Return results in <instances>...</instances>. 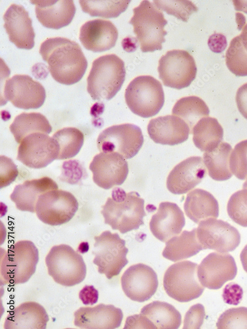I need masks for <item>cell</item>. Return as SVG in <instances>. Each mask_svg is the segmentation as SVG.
Wrapping results in <instances>:
<instances>
[{
	"instance_id": "obj_46",
	"label": "cell",
	"mask_w": 247,
	"mask_h": 329,
	"mask_svg": "<svg viewBox=\"0 0 247 329\" xmlns=\"http://www.w3.org/2000/svg\"><path fill=\"white\" fill-rule=\"evenodd\" d=\"M98 292L92 285L85 286L80 292L79 296L83 304L92 305L98 299Z\"/></svg>"
},
{
	"instance_id": "obj_43",
	"label": "cell",
	"mask_w": 247,
	"mask_h": 329,
	"mask_svg": "<svg viewBox=\"0 0 247 329\" xmlns=\"http://www.w3.org/2000/svg\"><path fill=\"white\" fill-rule=\"evenodd\" d=\"M205 316V308L202 304L198 303L193 305L185 314L183 329H200Z\"/></svg>"
},
{
	"instance_id": "obj_26",
	"label": "cell",
	"mask_w": 247,
	"mask_h": 329,
	"mask_svg": "<svg viewBox=\"0 0 247 329\" xmlns=\"http://www.w3.org/2000/svg\"><path fill=\"white\" fill-rule=\"evenodd\" d=\"M49 317L39 303L28 301L10 310L4 323L5 329H45Z\"/></svg>"
},
{
	"instance_id": "obj_39",
	"label": "cell",
	"mask_w": 247,
	"mask_h": 329,
	"mask_svg": "<svg viewBox=\"0 0 247 329\" xmlns=\"http://www.w3.org/2000/svg\"><path fill=\"white\" fill-rule=\"evenodd\" d=\"M158 9L172 15L184 22H187L189 16L198 10L196 6L190 0H154Z\"/></svg>"
},
{
	"instance_id": "obj_42",
	"label": "cell",
	"mask_w": 247,
	"mask_h": 329,
	"mask_svg": "<svg viewBox=\"0 0 247 329\" xmlns=\"http://www.w3.org/2000/svg\"><path fill=\"white\" fill-rule=\"evenodd\" d=\"M18 174L17 168L13 161L5 156L0 157V187L2 188L12 183Z\"/></svg>"
},
{
	"instance_id": "obj_22",
	"label": "cell",
	"mask_w": 247,
	"mask_h": 329,
	"mask_svg": "<svg viewBox=\"0 0 247 329\" xmlns=\"http://www.w3.org/2000/svg\"><path fill=\"white\" fill-rule=\"evenodd\" d=\"M118 31L112 22L101 19L90 20L80 28L79 39L84 47L94 52L110 49L116 43Z\"/></svg>"
},
{
	"instance_id": "obj_4",
	"label": "cell",
	"mask_w": 247,
	"mask_h": 329,
	"mask_svg": "<svg viewBox=\"0 0 247 329\" xmlns=\"http://www.w3.org/2000/svg\"><path fill=\"white\" fill-rule=\"evenodd\" d=\"M133 11V15L129 23L133 27L141 51L162 50L167 34L165 27L167 23L163 13L147 0H142Z\"/></svg>"
},
{
	"instance_id": "obj_34",
	"label": "cell",
	"mask_w": 247,
	"mask_h": 329,
	"mask_svg": "<svg viewBox=\"0 0 247 329\" xmlns=\"http://www.w3.org/2000/svg\"><path fill=\"white\" fill-rule=\"evenodd\" d=\"M172 113L187 124L191 133L196 123L202 118L208 116L209 110L202 99L192 96L182 98L177 101L172 109Z\"/></svg>"
},
{
	"instance_id": "obj_13",
	"label": "cell",
	"mask_w": 247,
	"mask_h": 329,
	"mask_svg": "<svg viewBox=\"0 0 247 329\" xmlns=\"http://www.w3.org/2000/svg\"><path fill=\"white\" fill-rule=\"evenodd\" d=\"M196 232L199 242L204 250L226 253L235 250L241 241V235L235 227L215 218L201 220Z\"/></svg>"
},
{
	"instance_id": "obj_44",
	"label": "cell",
	"mask_w": 247,
	"mask_h": 329,
	"mask_svg": "<svg viewBox=\"0 0 247 329\" xmlns=\"http://www.w3.org/2000/svg\"><path fill=\"white\" fill-rule=\"evenodd\" d=\"M243 295V290L240 286L234 283H230L224 288L222 297L225 303L237 305L242 300Z\"/></svg>"
},
{
	"instance_id": "obj_29",
	"label": "cell",
	"mask_w": 247,
	"mask_h": 329,
	"mask_svg": "<svg viewBox=\"0 0 247 329\" xmlns=\"http://www.w3.org/2000/svg\"><path fill=\"white\" fill-rule=\"evenodd\" d=\"M203 250L197 236L196 228L184 230L180 235L172 237L165 243L163 256L176 262L189 258Z\"/></svg>"
},
{
	"instance_id": "obj_32",
	"label": "cell",
	"mask_w": 247,
	"mask_h": 329,
	"mask_svg": "<svg viewBox=\"0 0 247 329\" xmlns=\"http://www.w3.org/2000/svg\"><path fill=\"white\" fill-rule=\"evenodd\" d=\"M156 329H177L181 324V315L172 305L159 301H153L141 310Z\"/></svg>"
},
{
	"instance_id": "obj_37",
	"label": "cell",
	"mask_w": 247,
	"mask_h": 329,
	"mask_svg": "<svg viewBox=\"0 0 247 329\" xmlns=\"http://www.w3.org/2000/svg\"><path fill=\"white\" fill-rule=\"evenodd\" d=\"M225 61L227 68L234 75L247 76V51L239 36L231 41L226 52Z\"/></svg>"
},
{
	"instance_id": "obj_9",
	"label": "cell",
	"mask_w": 247,
	"mask_h": 329,
	"mask_svg": "<svg viewBox=\"0 0 247 329\" xmlns=\"http://www.w3.org/2000/svg\"><path fill=\"white\" fill-rule=\"evenodd\" d=\"M94 238L93 262L98 266L99 273L104 274L111 279L118 275L128 262L126 258L128 250L125 242L118 233L110 231H105Z\"/></svg>"
},
{
	"instance_id": "obj_36",
	"label": "cell",
	"mask_w": 247,
	"mask_h": 329,
	"mask_svg": "<svg viewBox=\"0 0 247 329\" xmlns=\"http://www.w3.org/2000/svg\"><path fill=\"white\" fill-rule=\"evenodd\" d=\"M130 0H81L82 10L91 16L116 18L127 8Z\"/></svg>"
},
{
	"instance_id": "obj_28",
	"label": "cell",
	"mask_w": 247,
	"mask_h": 329,
	"mask_svg": "<svg viewBox=\"0 0 247 329\" xmlns=\"http://www.w3.org/2000/svg\"><path fill=\"white\" fill-rule=\"evenodd\" d=\"M184 209L187 216L196 223L219 216L217 200L209 192L200 188L190 191L187 195Z\"/></svg>"
},
{
	"instance_id": "obj_23",
	"label": "cell",
	"mask_w": 247,
	"mask_h": 329,
	"mask_svg": "<svg viewBox=\"0 0 247 329\" xmlns=\"http://www.w3.org/2000/svg\"><path fill=\"white\" fill-rule=\"evenodd\" d=\"M185 224L184 214L177 204L169 202L160 204L158 212L150 221V229L160 241L165 242L180 234Z\"/></svg>"
},
{
	"instance_id": "obj_17",
	"label": "cell",
	"mask_w": 247,
	"mask_h": 329,
	"mask_svg": "<svg viewBox=\"0 0 247 329\" xmlns=\"http://www.w3.org/2000/svg\"><path fill=\"white\" fill-rule=\"evenodd\" d=\"M237 273L233 257L227 253H211L202 261L198 268V276L201 284L209 289L221 288L233 280Z\"/></svg>"
},
{
	"instance_id": "obj_18",
	"label": "cell",
	"mask_w": 247,
	"mask_h": 329,
	"mask_svg": "<svg viewBox=\"0 0 247 329\" xmlns=\"http://www.w3.org/2000/svg\"><path fill=\"white\" fill-rule=\"evenodd\" d=\"M158 283L155 271L143 263L130 266L121 278L122 289L125 295L139 302L149 299L155 293Z\"/></svg>"
},
{
	"instance_id": "obj_47",
	"label": "cell",
	"mask_w": 247,
	"mask_h": 329,
	"mask_svg": "<svg viewBox=\"0 0 247 329\" xmlns=\"http://www.w3.org/2000/svg\"><path fill=\"white\" fill-rule=\"evenodd\" d=\"M236 101L239 111L247 119V83L242 85L238 89Z\"/></svg>"
},
{
	"instance_id": "obj_7",
	"label": "cell",
	"mask_w": 247,
	"mask_h": 329,
	"mask_svg": "<svg viewBox=\"0 0 247 329\" xmlns=\"http://www.w3.org/2000/svg\"><path fill=\"white\" fill-rule=\"evenodd\" d=\"M45 261L48 274L60 285L72 287L85 277L86 268L82 257L69 245L52 247Z\"/></svg>"
},
{
	"instance_id": "obj_20",
	"label": "cell",
	"mask_w": 247,
	"mask_h": 329,
	"mask_svg": "<svg viewBox=\"0 0 247 329\" xmlns=\"http://www.w3.org/2000/svg\"><path fill=\"white\" fill-rule=\"evenodd\" d=\"M206 174V168L202 158L190 157L170 171L167 178L166 187L174 194H184L200 183Z\"/></svg>"
},
{
	"instance_id": "obj_48",
	"label": "cell",
	"mask_w": 247,
	"mask_h": 329,
	"mask_svg": "<svg viewBox=\"0 0 247 329\" xmlns=\"http://www.w3.org/2000/svg\"><path fill=\"white\" fill-rule=\"evenodd\" d=\"M239 37L244 47L247 51V24L244 27Z\"/></svg>"
},
{
	"instance_id": "obj_8",
	"label": "cell",
	"mask_w": 247,
	"mask_h": 329,
	"mask_svg": "<svg viewBox=\"0 0 247 329\" xmlns=\"http://www.w3.org/2000/svg\"><path fill=\"white\" fill-rule=\"evenodd\" d=\"M198 264L186 260L171 265L166 270L163 283L166 293L180 302L198 298L204 287L198 276Z\"/></svg>"
},
{
	"instance_id": "obj_25",
	"label": "cell",
	"mask_w": 247,
	"mask_h": 329,
	"mask_svg": "<svg viewBox=\"0 0 247 329\" xmlns=\"http://www.w3.org/2000/svg\"><path fill=\"white\" fill-rule=\"evenodd\" d=\"M38 21L44 27L58 30L72 22L76 11L72 0H31Z\"/></svg>"
},
{
	"instance_id": "obj_19",
	"label": "cell",
	"mask_w": 247,
	"mask_h": 329,
	"mask_svg": "<svg viewBox=\"0 0 247 329\" xmlns=\"http://www.w3.org/2000/svg\"><path fill=\"white\" fill-rule=\"evenodd\" d=\"M3 19V27L10 42L19 49L33 48L35 33L32 20L22 5L11 4L5 12Z\"/></svg>"
},
{
	"instance_id": "obj_31",
	"label": "cell",
	"mask_w": 247,
	"mask_h": 329,
	"mask_svg": "<svg viewBox=\"0 0 247 329\" xmlns=\"http://www.w3.org/2000/svg\"><path fill=\"white\" fill-rule=\"evenodd\" d=\"M223 133V129L218 120L207 116L196 123L191 133L195 146L205 152L215 148L222 142Z\"/></svg>"
},
{
	"instance_id": "obj_49",
	"label": "cell",
	"mask_w": 247,
	"mask_h": 329,
	"mask_svg": "<svg viewBox=\"0 0 247 329\" xmlns=\"http://www.w3.org/2000/svg\"><path fill=\"white\" fill-rule=\"evenodd\" d=\"M89 249V246L87 242H82L80 244L79 246L78 251L80 253L83 254L87 252Z\"/></svg>"
},
{
	"instance_id": "obj_10",
	"label": "cell",
	"mask_w": 247,
	"mask_h": 329,
	"mask_svg": "<svg viewBox=\"0 0 247 329\" xmlns=\"http://www.w3.org/2000/svg\"><path fill=\"white\" fill-rule=\"evenodd\" d=\"M158 71L163 84L181 89L195 79L197 69L193 56L182 50L168 51L159 60Z\"/></svg>"
},
{
	"instance_id": "obj_50",
	"label": "cell",
	"mask_w": 247,
	"mask_h": 329,
	"mask_svg": "<svg viewBox=\"0 0 247 329\" xmlns=\"http://www.w3.org/2000/svg\"><path fill=\"white\" fill-rule=\"evenodd\" d=\"M243 188H247V179L246 180V181L244 183L243 185Z\"/></svg>"
},
{
	"instance_id": "obj_51",
	"label": "cell",
	"mask_w": 247,
	"mask_h": 329,
	"mask_svg": "<svg viewBox=\"0 0 247 329\" xmlns=\"http://www.w3.org/2000/svg\"><path fill=\"white\" fill-rule=\"evenodd\" d=\"M246 247H247V245H246Z\"/></svg>"
},
{
	"instance_id": "obj_11",
	"label": "cell",
	"mask_w": 247,
	"mask_h": 329,
	"mask_svg": "<svg viewBox=\"0 0 247 329\" xmlns=\"http://www.w3.org/2000/svg\"><path fill=\"white\" fill-rule=\"evenodd\" d=\"M143 142L141 129L134 124L125 123L104 130L96 143L100 152H117L125 159H130L137 154Z\"/></svg>"
},
{
	"instance_id": "obj_5",
	"label": "cell",
	"mask_w": 247,
	"mask_h": 329,
	"mask_svg": "<svg viewBox=\"0 0 247 329\" xmlns=\"http://www.w3.org/2000/svg\"><path fill=\"white\" fill-rule=\"evenodd\" d=\"M39 261V251L28 240L19 241L4 253L0 261L3 282L17 285L27 282L34 274Z\"/></svg>"
},
{
	"instance_id": "obj_38",
	"label": "cell",
	"mask_w": 247,
	"mask_h": 329,
	"mask_svg": "<svg viewBox=\"0 0 247 329\" xmlns=\"http://www.w3.org/2000/svg\"><path fill=\"white\" fill-rule=\"evenodd\" d=\"M227 210L233 221L247 227V188L231 195L227 204Z\"/></svg>"
},
{
	"instance_id": "obj_41",
	"label": "cell",
	"mask_w": 247,
	"mask_h": 329,
	"mask_svg": "<svg viewBox=\"0 0 247 329\" xmlns=\"http://www.w3.org/2000/svg\"><path fill=\"white\" fill-rule=\"evenodd\" d=\"M219 329H247V308L240 307L226 310L216 323Z\"/></svg>"
},
{
	"instance_id": "obj_2",
	"label": "cell",
	"mask_w": 247,
	"mask_h": 329,
	"mask_svg": "<svg viewBox=\"0 0 247 329\" xmlns=\"http://www.w3.org/2000/svg\"><path fill=\"white\" fill-rule=\"evenodd\" d=\"M102 208L105 223L123 234L138 229L146 215L144 200L138 193H127L120 187L114 188Z\"/></svg>"
},
{
	"instance_id": "obj_16",
	"label": "cell",
	"mask_w": 247,
	"mask_h": 329,
	"mask_svg": "<svg viewBox=\"0 0 247 329\" xmlns=\"http://www.w3.org/2000/svg\"><path fill=\"white\" fill-rule=\"evenodd\" d=\"M89 169L94 182L105 189L122 184L128 173L127 161L117 152H100L94 157Z\"/></svg>"
},
{
	"instance_id": "obj_6",
	"label": "cell",
	"mask_w": 247,
	"mask_h": 329,
	"mask_svg": "<svg viewBox=\"0 0 247 329\" xmlns=\"http://www.w3.org/2000/svg\"><path fill=\"white\" fill-rule=\"evenodd\" d=\"M125 102L134 114L148 118L157 114L165 102V95L161 82L150 75L135 77L125 91Z\"/></svg>"
},
{
	"instance_id": "obj_3",
	"label": "cell",
	"mask_w": 247,
	"mask_h": 329,
	"mask_svg": "<svg viewBox=\"0 0 247 329\" xmlns=\"http://www.w3.org/2000/svg\"><path fill=\"white\" fill-rule=\"evenodd\" d=\"M124 61L115 54L96 59L87 78V90L94 100H109L121 89L125 77Z\"/></svg>"
},
{
	"instance_id": "obj_12",
	"label": "cell",
	"mask_w": 247,
	"mask_h": 329,
	"mask_svg": "<svg viewBox=\"0 0 247 329\" xmlns=\"http://www.w3.org/2000/svg\"><path fill=\"white\" fill-rule=\"evenodd\" d=\"M77 199L70 192L61 189L48 191L39 197L36 205L38 218L52 226L69 221L78 209Z\"/></svg>"
},
{
	"instance_id": "obj_33",
	"label": "cell",
	"mask_w": 247,
	"mask_h": 329,
	"mask_svg": "<svg viewBox=\"0 0 247 329\" xmlns=\"http://www.w3.org/2000/svg\"><path fill=\"white\" fill-rule=\"evenodd\" d=\"M9 129L18 144L31 134L42 133L48 134L52 131V127L48 120L39 112L20 114L15 118Z\"/></svg>"
},
{
	"instance_id": "obj_30",
	"label": "cell",
	"mask_w": 247,
	"mask_h": 329,
	"mask_svg": "<svg viewBox=\"0 0 247 329\" xmlns=\"http://www.w3.org/2000/svg\"><path fill=\"white\" fill-rule=\"evenodd\" d=\"M232 150L229 144L222 142L215 148L205 152L204 162L211 179L225 181L232 177L229 163Z\"/></svg>"
},
{
	"instance_id": "obj_40",
	"label": "cell",
	"mask_w": 247,
	"mask_h": 329,
	"mask_svg": "<svg viewBox=\"0 0 247 329\" xmlns=\"http://www.w3.org/2000/svg\"><path fill=\"white\" fill-rule=\"evenodd\" d=\"M231 172L239 180L247 179V140L238 143L230 157Z\"/></svg>"
},
{
	"instance_id": "obj_24",
	"label": "cell",
	"mask_w": 247,
	"mask_h": 329,
	"mask_svg": "<svg viewBox=\"0 0 247 329\" xmlns=\"http://www.w3.org/2000/svg\"><path fill=\"white\" fill-rule=\"evenodd\" d=\"M150 138L156 143L174 146L186 141L191 130L181 118L174 115L151 119L147 126Z\"/></svg>"
},
{
	"instance_id": "obj_27",
	"label": "cell",
	"mask_w": 247,
	"mask_h": 329,
	"mask_svg": "<svg viewBox=\"0 0 247 329\" xmlns=\"http://www.w3.org/2000/svg\"><path fill=\"white\" fill-rule=\"evenodd\" d=\"M58 188L57 183L52 179L44 177L38 179L27 180L22 184L17 185L10 197L18 210L34 213L40 195Z\"/></svg>"
},
{
	"instance_id": "obj_15",
	"label": "cell",
	"mask_w": 247,
	"mask_h": 329,
	"mask_svg": "<svg viewBox=\"0 0 247 329\" xmlns=\"http://www.w3.org/2000/svg\"><path fill=\"white\" fill-rule=\"evenodd\" d=\"M3 96L16 108L37 109L44 103L46 93L43 86L29 75L16 74L5 81Z\"/></svg>"
},
{
	"instance_id": "obj_21",
	"label": "cell",
	"mask_w": 247,
	"mask_h": 329,
	"mask_svg": "<svg viewBox=\"0 0 247 329\" xmlns=\"http://www.w3.org/2000/svg\"><path fill=\"white\" fill-rule=\"evenodd\" d=\"M74 325L85 329H114L123 319L120 308L111 304H99L93 307H81L74 312Z\"/></svg>"
},
{
	"instance_id": "obj_14",
	"label": "cell",
	"mask_w": 247,
	"mask_h": 329,
	"mask_svg": "<svg viewBox=\"0 0 247 329\" xmlns=\"http://www.w3.org/2000/svg\"><path fill=\"white\" fill-rule=\"evenodd\" d=\"M59 152L58 146L52 137L45 133H35L22 140L17 159L29 168L41 169L57 159Z\"/></svg>"
},
{
	"instance_id": "obj_35",
	"label": "cell",
	"mask_w": 247,
	"mask_h": 329,
	"mask_svg": "<svg viewBox=\"0 0 247 329\" xmlns=\"http://www.w3.org/2000/svg\"><path fill=\"white\" fill-rule=\"evenodd\" d=\"M52 138L59 149L57 159H66L75 156L80 151L84 142L82 132L74 127H66L55 132Z\"/></svg>"
},
{
	"instance_id": "obj_45",
	"label": "cell",
	"mask_w": 247,
	"mask_h": 329,
	"mask_svg": "<svg viewBox=\"0 0 247 329\" xmlns=\"http://www.w3.org/2000/svg\"><path fill=\"white\" fill-rule=\"evenodd\" d=\"M124 329H155L152 323L142 314H135L126 318Z\"/></svg>"
},
{
	"instance_id": "obj_1",
	"label": "cell",
	"mask_w": 247,
	"mask_h": 329,
	"mask_svg": "<svg viewBox=\"0 0 247 329\" xmlns=\"http://www.w3.org/2000/svg\"><path fill=\"white\" fill-rule=\"evenodd\" d=\"M39 53L48 65L57 82L70 85L79 82L87 67V61L80 45L61 37L49 38L41 45Z\"/></svg>"
}]
</instances>
